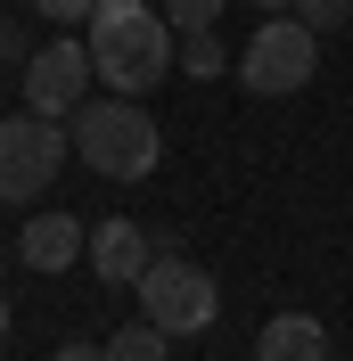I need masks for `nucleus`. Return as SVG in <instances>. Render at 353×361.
Wrapping results in <instances>:
<instances>
[{
  "mask_svg": "<svg viewBox=\"0 0 353 361\" xmlns=\"http://www.w3.org/2000/svg\"><path fill=\"white\" fill-rule=\"evenodd\" d=\"M164 17H173L181 33H205V25L222 17V0H164Z\"/></svg>",
  "mask_w": 353,
  "mask_h": 361,
  "instance_id": "obj_13",
  "label": "nucleus"
},
{
  "mask_svg": "<svg viewBox=\"0 0 353 361\" xmlns=\"http://www.w3.org/2000/svg\"><path fill=\"white\" fill-rule=\"evenodd\" d=\"M17 255H25V271L58 279V271H74V263L90 255V230L74 222V214H33V222L17 230Z\"/></svg>",
  "mask_w": 353,
  "mask_h": 361,
  "instance_id": "obj_8",
  "label": "nucleus"
},
{
  "mask_svg": "<svg viewBox=\"0 0 353 361\" xmlns=\"http://www.w3.org/2000/svg\"><path fill=\"white\" fill-rule=\"evenodd\" d=\"M312 66H321V33L296 17V8H287V17H263V25H255V42L239 49L246 90H263V99L304 90V82H312Z\"/></svg>",
  "mask_w": 353,
  "mask_h": 361,
  "instance_id": "obj_5",
  "label": "nucleus"
},
{
  "mask_svg": "<svg viewBox=\"0 0 353 361\" xmlns=\"http://www.w3.org/2000/svg\"><path fill=\"white\" fill-rule=\"evenodd\" d=\"M90 42H74V33H58V42H42L33 58H25V107L49 115V123H66L74 107L90 99Z\"/></svg>",
  "mask_w": 353,
  "mask_h": 361,
  "instance_id": "obj_6",
  "label": "nucleus"
},
{
  "mask_svg": "<svg viewBox=\"0 0 353 361\" xmlns=\"http://www.w3.org/2000/svg\"><path fill=\"white\" fill-rule=\"evenodd\" d=\"M255 8H263V17H287V8H296V0H255Z\"/></svg>",
  "mask_w": 353,
  "mask_h": 361,
  "instance_id": "obj_16",
  "label": "nucleus"
},
{
  "mask_svg": "<svg viewBox=\"0 0 353 361\" xmlns=\"http://www.w3.org/2000/svg\"><path fill=\"white\" fill-rule=\"evenodd\" d=\"M132 295H140V320H156L164 337H205L222 320V288H214V271L205 263H189V255H156L148 271L132 279Z\"/></svg>",
  "mask_w": 353,
  "mask_h": 361,
  "instance_id": "obj_3",
  "label": "nucleus"
},
{
  "mask_svg": "<svg viewBox=\"0 0 353 361\" xmlns=\"http://www.w3.org/2000/svg\"><path fill=\"white\" fill-rule=\"evenodd\" d=\"M58 361H107V345H58Z\"/></svg>",
  "mask_w": 353,
  "mask_h": 361,
  "instance_id": "obj_15",
  "label": "nucleus"
},
{
  "mask_svg": "<svg viewBox=\"0 0 353 361\" xmlns=\"http://www.w3.org/2000/svg\"><path fill=\"white\" fill-rule=\"evenodd\" d=\"M99 0H33V17H58V25H90Z\"/></svg>",
  "mask_w": 353,
  "mask_h": 361,
  "instance_id": "obj_14",
  "label": "nucleus"
},
{
  "mask_svg": "<svg viewBox=\"0 0 353 361\" xmlns=\"http://www.w3.org/2000/svg\"><path fill=\"white\" fill-rule=\"evenodd\" d=\"M107 361H173V337H164L156 320H132V329L107 337Z\"/></svg>",
  "mask_w": 353,
  "mask_h": 361,
  "instance_id": "obj_10",
  "label": "nucleus"
},
{
  "mask_svg": "<svg viewBox=\"0 0 353 361\" xmlns=\"http://www.w3.org/2000/svg\"><path fill=\"white\" fill-rule=\"evenodd\" d=\"M74 157L99 180H148L156 157H164V132H156V115L140 99L107 90V99H83L74 107Z\"/></svg>",
  "mask_w": 353,
  "mask_h": 361,
  "instance_id": "obj_2",
  "label": "nucleus"
},
{
  "mask_svg": "<svg viewBox=\"0 0 353 361\" xmlns=\"http://www.w3.org/2000/svg\"><path fill=\"white\" fill-rule=\"evenodd\" d=\"M66 123H49V115H0V205H33L49 197V180L66 173Z\"/></svg>",
  "mask_w": 353,
  "mask_h": 361,
  "instance_id": "obj_4",
  "label": "nucleus"
},
{
  "mask_svg": "<svg viewBox=\"0 0 353 361\" xmlns=\"http://www.w3.org/2000/svg\"><path fill=\"white\" fill-rule=\"evenodd\" d=\"M181 74H189V82H214L222 66H230V49L214 42V25H205V33H189V42H181V58H173Z\"/></svg>",
  "mask_w": 353,
  "mask_h": 361,
  "instance_id": "obj_11",
  "label": "nucleus"
},
{
  "mask_svg": "<svg viewBox=\"0 0 353 361\" xmlns=\"http://www.w3.org/2000/svg\"><path fill=\"white\" fill-rule=\"evenodd\" d=\"M296 17L312 33H337V25H353V0H296Z\"/></svg>",
  "mask_w": 353,
  "mask_h": 361,
  "instance_id": "obj_12",
  "label": "nucleus"
},
{
  "mask_svg": "<svg viewBox=\"0 0 353 361\" xmlns=\"http://www.w3.org/2000/svg\"><path fill=\"white\" fill-rule=\"evenodd\" d=\"M8 320H17V312H8V295H0V345H8Z\"/></svg>",
  "mask_w": 353,
  "mask_h": 361,
  "instance_id": "obj_17",
  "label": "nucleus"
},
{
  "mask_svg": "<svg viewBox=\"0 0 353 361\" xmlns=\"http://www.w3.org/2000/svg\"><path fill=\"white\" fill-rule=\"evenodd\" d=\"M83 42H90V74L107 90H124V99H148L181 58L173 17L164 8H140V0H99L90 25H83Z\"/></svg>",
  "mask_w": 353,
  "mask_h": 361,
  "instance_id": "obj_1",
  "label": "nucleus"
},
{
  "mask_svg": "<svg viewBox=\"0 0 353 361\" xmlns=\"http://www.w3.org/2000/svg\"><path fill=\"white\" fill-rule=\"evenodd\" d=\"M255 361H329V329L312 312H280V320H263Z\"/></svg>",
  "mask_w": 353,
  "mask_h": 361,
  "instance_id": "obj_9",
  "label": "nucleus"
},
{
  "mask_svg": "<svg viewBox=\"0 0 353 361\" xmlns=\"http://www.w3.org/2000/svg\"><path fill=\"white\" fill-rule=\"evenodd\" d=\"M148 263H156V238L132 222V214H107V222L90 230V271H99L107 288H132Z\"/></svg>",
  "mask_w": 353,
  "mask_h": 361,
  "instance_id": "obj_7",
  "label": "nucleus"
}]
</instances>
